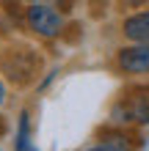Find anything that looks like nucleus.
Listing matches in <instances>:
<instances>
[{"label": "nucleus", "instance_id": "obj_1", "mask_svg": "<svg viewBox=\"0 0 149 151\" xmlns=\"http://www.w3.org/2000/svg\"><path fill=\"white\" fill-rule=\"evenodd\" d=\"M41 72V55L31 44H8L0 52V74L6 77L8 85L14 88H28Z\"/></svg>", "mask_w": 149, "mask_h": 151}, {"label": "nucleus", "instance_id": "obj_2", "mask_svg": "<svg viewBox=\"0 0 149 151\" xmlns=\"http://www.w3.org/2000/svg\"><path fill=\"white\" fill-rule=\"evenodd\" d=\"M20 22L33 39H41V41L64 39V33H66V14L55 3H31V6H25Z\"/></svg>", "mask_w": 149, "mask_h": 151}, {"label": "nucleus", "instance_id": "obj_3", "mask_svg": "<svg viewBox=\"0 0 149 151\" xmlns=\"http://www.w3.org/2000/svg\"><path fill=\"white\" fill-rule=\"evenodd\" d=\"M113 127H149V83H138L121 91L110 107Z\"/></svg>", "mask_w": 149, "mask_h": 151}, {"label": "nucleus", "instance_id": "obj_4", "mask_svg": "<svg viewBox=\"0 0 149 151\" xmlns=\"http://www.w3.org/2000/svg\"><path fill=\"white\" fill-rule=\"evenodd\" d=\"M113 66L124 77H146L149 74V41H127L116 50Z\"/></svg>", "mask_w": 149, "mask_h": 151}, {"label": "nucleus", "instance_id": "obj_5", "mask_svg": "<svg viewBox=\"0 0 149 151\" xmlns=\"http://www.w3.org/2000/svg\"><path fill=\"white\" fill-rule=\"evenodd\" d=\"M80 151H135V143L121 127H113L108 132H100L97 140L89 143L86 148H80Z\"/></svg>", "mask_w": 149, "mask_h": 151}, {"label": "nucleus", "instance_id": "obj_6", "mask_svg": "<svg viewBox=\"0 0 149 151\" xmlns=\"http://www.w3.org/2000/svg\"><path fill=\"white\" fill-rule=\"evenodd\" d=\"M121 36L124 41H149V6L135 8L121 19Z\"/></svg>", "mask_w": 149, "mask_h": 151}, {"label": "nucleus", "instance_id": "obj_7", "mask_svg": "<svg viewBox=\"0 0 149 151\" xmlns=\"http://www.w3.org/2000/svg\"><path fill=\"white\" fill-rule=\"evenodd\" d=\"M14 151H39L33 143V115L28 107H22L14 124Z\"/></svg>", "mask_w": 149, "mask_h": 151}, {"label": "nucleus", "instance_id": "obj_8", "mask_svg": "<svg viewBox=\"0 0 149 151\" xmlns=\"http://www.w3.org/2000/svg\"><path fill=\"white\" fill-rule=\"evenodd\" d=\"M119 6H121V8H127V11H135V8L149 6V0H119Z\"/></svg>", "mask_w": 149, "mask_h": 151}, {"label": "nucleus", "instance_id": "obj_9", "mask_svg": "<svg viewBox=\"0 0 149 151\" xmlns=\"http://www.w3.org/2000/svg\"><path fill=\"white\" fill-rule=\"evenodd\" d=\"M6 104H8V83H6V77L0 74V113H3Z\"/></svg>", "mask_w": 149, "mask_h": 151}, {"label": "nucleus", "instance_id": "obj_10", "mask_svg": "<svg viewBox=\"0 0 149 151\" xmlns=\"http://www.w3.org/2000/svg\"><path fill=\"white\" fill-rule=\"evenodd\" d=\"M22 6H31V3H55V0H20Z\"/></svg>", "mask_w": 149, "mask_h": 151}, {"label": "nucleus", "instance_id": "obj_11", "mask_svg": "<svg viewBox=\"0 0 149 151\" xmlns=\"http://www.w3.org/2000/svg\"><path fill=\"white\" fill-rule=\"evenodd\" d=\"M0 151H3V148H0Z\"/></svg>", "mask_w": 149, "mask_h": 151}]
</instances>
